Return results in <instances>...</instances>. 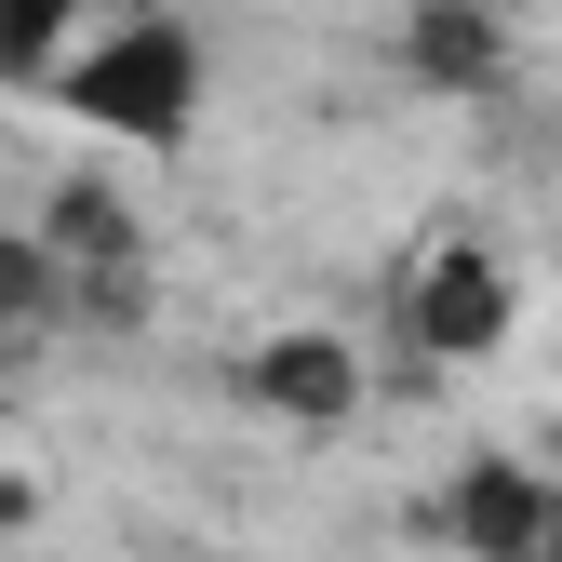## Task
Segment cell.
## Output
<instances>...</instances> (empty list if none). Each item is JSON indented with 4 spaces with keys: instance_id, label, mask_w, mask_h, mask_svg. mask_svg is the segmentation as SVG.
Returning <instances> with one entry per match:
<instances>
[{
    "instance_id": "1",
    "label": "cell",
    "mask_w": 562,
    "mask_h": 562,
    "mask_svg": "<svg viewBox=\"0 0 562 562\" xmlns=\"http://www.w3.org/2000/svg\"><path fill=\"white\" fill-rule=\"evenodd\" d=\"M201 94H215V67H201V27L188 14H121V27H81V54L54 67V108L108 134V148H148L175 161L201 134Z\"/></svg>"
},
{
    "instance_id": "9",
    "label": "cell",
    "mask_w": 562,
    "mask_h": 562,
    "mask_svg": "<svg viewBox=\"0 0 562 562\" xmlns=\"http://www.w3.org/2000/svg\"><path fill=\"white\" fill-rule=\"evenodd\" d=\"M522 562H536V549H522Z\"/></svg>"
},
{
    "instance_id": "4",
    "label": "cell",
    "mask_w": 562,
    "mask_h": 562,
    "mask_svg": "<svg viewBox=\"0 0 562 562\" xmlns=\"http://www.w3.org/2000/svg\"><path fill=\"white\" fill-rule=\"evenodd\" d=\"M389 67H402L415 94H442V108H496V94H509V67H522V41H509L496 0H402Z\"/></svg>"
},
{
    "instance_id": "5",
    "label": "cell",
    "mask_w": 562,
    "mask_h": 562,
    "mask_svg": "<svg viewBox=\"0 0 562 562\" xmlns=\"http://www.w3.org/2000/svg\"><path fill=\"white\" fill-rule=\"evenodd\" d=\"M429 522H442L469 562H522V549H549V522H562V482H549L536 456H456L442 496H429Z\"/></svg>"
},
{
    "instance_id": "3",
    "label": "cell",
    "mask_w": 562,
    "mask_h": 562,
    "mask_svg": "<svg viewBox=\"0 0 562 562\" xmlns=\"http://www.w3.org/2000/svg\"><path fill=\"white\" fill-rule=\"evenodd\" d=\"M241 402L281 415V429H348V415L375 402V362H362V335H335V322H281L241 348Z\"/></svg>"
},
{
    "instance_id": "8",
    "label": "cell",
    "mask_w": 562,
    "mask_h": 562,
    "mask_svg": "<svg viewBox=\"0 0 562 562\" xmlns=\"http://www.w3.org/2000/svg\"><path fill=\"white\" fill-rule=\"evenodd\" d=\"M536 562H562V522H549V549H536Z\"/></svg>"
},
{
    "instance_id": "6",
    "label": "cell",
    "mask_w": 562,
    "mask_h": 562,
    "mask_svg": "<svg viewBox=\"0 0 562 562\" xmlns=\"http://www.w3.org/2000/svg\"><path fill=\"white\" fill-rule=\"evenodd\" d=\"M81 0H0V94H54V67L81 54Z\"/></svg>"
},
{
    "instance_id": "2",
    "label": "cell",
    "mask_w": 562,
    "mask_h": 562,
    "mask_svg": "<svg viewBox=\"0 0 562 562\" xmlns=\"http://www.w3.org/2000/svg\"><path fill=\"white\" fill-rule=\"evenodd\" d=\"M389 308H402V348H415L429 375H482V362L522 335V268L482 241V228H456V241H429V255H402Z\"/></svg>"
},
{
    "instance_id": "7",
    "label": "cell",
    "mask_w": 562,
    "mask_h": 562,
    "mask_svg": "<svg viewBox=\"0 0 562 562\" xmlns=\"http://www.w3.org/2000/svg\"><path fill=\"white\" fill-rule=\"evenodd\" d=\"M67 335V268L41 255V228H0V348Z\"/></svg>"
}]
</instances>
